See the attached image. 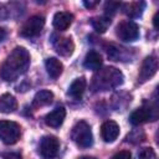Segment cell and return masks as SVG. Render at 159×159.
Returning <instances> with one entry per match:
<instances>
[{
  "label": "cell",
  "mask_w": 159,
  "mask_h": 159,
  "mask_svg": "<svg viewBox=\"0 0 159 159\" xmlns=\"http://www.w3.org/2000/svg\"><path fill=\"white\" fill-rule=\"evenodd\" d=\"M112 159H132V154L129 150H120L112 157Z\"/></svg>",
  "instance_id": "603a6c76"
},
{
  "label": "cell",
  "mask_w": 159,
  "mask_h": 159,
  "mask_svg": "<svg viewBox=\"0 0 159 159\" xmlns=\"http://www.w3.org/2000/svg\"><path fill=\"white\" fill-rule=\"evenodd\" d=\"M83 66L87 70H98L102 66V56L96 51H89L84 57Z\"/></svg>",
  "instance_id": "ac0fdd59"
},
{
  "label": "cell",
  "mask_w": 159,
  "mask_h": 159,
  "mask_svg": "<svg viewBox=\"0 0 159 159\" xmlns=\"http://www.w3.org/2000/svg\"><path fill=\"white\" fill-rule=\"evenodd\" d=\"M66 117V111L63 107H57L55 108L52 112H50L46 117H45V123L48 127L52 128H57L63 123V119Z\"/></svg>",
  "instance_id": "7c38bea8"
},
{
  "label": "cell",
  "mask_w": 159,
  "mask_h": 159,
  "mask_svg": "<svg viewBox=\"0 0 159 159\" xmlns=\"http://www.w3.org/2000/svg\"><path fill=\"white\" fill-rule=\"evenodd\" d=\"M158 70V60L155 56H148L145 57V60L143 61L142 66H140V71L138 75V80L139 82H145L149 78H152L155 72Z\"/></svg>",
  "instance_id": "ba28073f"
},
{
  "label": "cell",
  "mask_w": 159,
  "mask_h": 159,
  "mask_svg": "<svg viewBox=\"0 0 159 159\" xmlns=\"http://www.w3.org/2000/svg\"><path fill=\"white\" fill-rule=\"evenodd\" d=\"M4 159H21L19 154H14V153H10V154H5L4 155Z\"/></svg>",
  "instance_id": "cb8c5ba5"
},
{
  "label": "cell",
  "mask_w": 159,
  "mask_h": 159,
  "mask_svg": "<svg viewBox=\"0 0 159 159\" xmlns=\"http://www.w3.org/2000/svg\"><path fill=\"white\" fill-rule=\"evenodd\" d=\"M101 135L106 143L114 142L119 135V125L114 120H106L101 127Z\"/></svg>",
  "instance_id": "30bf717a"
},
{
  "label": "cell",
  "mask_w": 159,
  "mask_h": 159,
  "mask_svg": "<svg viewBox=\"0 0 159 159\" xmlns=\"http://www.w3.org/2000/svg\"><path fill=\"white\" fill-rule=\"evenodd\" d=\"M52 45L57 53H60L61 56H71L75 50V43L70 37L52 35Z\"/></svg>",
  "instance_id": "9c48e42d"
},
{
  "label": "cell",
  "mask_w": 159,
  "mask_h": 159,
  "mask_svg": "<svg viewBox=\"0 0 159 159\" xmlns=\"http://www.w3.org/2000/svg\"><path fill=\"white\" fill-rule=\"evenodd\" d=\"M60 142L53 135H45L40 142V154L45 159H52L57 155Z\"/></svg>",
  "instance_id": "52a82bcc"
},
{
  "label": "cell",
  "mask_w": 159,
  "mask_h": 159,
  "mask_svg": "<svg viewBox=\"0 0 159 159\" xmlns=\"http://www.w3.org/2000/svg\"><path fill=\"white\" fill-rule=\"evenodd\" d=\"M17 108L16 98L10 93H4L0 97V112L1 113H11Z\"/></svg>",
  "instance_id": "9a60e30c"
},
{
  "label": "cell",
  "mask_w": 159,
  "mask_h": 159,
  "mask_svg": "<svg viewBox=\"0 0 159 159\" xmlns=\"http://www.w3.org/2000/svg\"><path fill=\"white\" fill-rule=\"evenodd\" d=\"M20 138V125L12 120H0V139L2 143L11 145Z\"/></svg>",
  "instance_id": "277c9868"
},
{
  "label": "cell",
  "mask_w": 159,
  "mask_h": 159,
  "mask_svg": "<svg viewBox=\"0 0 159 159\" xmlns=\"http://www.w3.org/2000/svg\"><path fill=\"white\" fill-rule=\"evenodd\" d=\"M150 118H152V109L149 107H140L130 114L129 120L133 125H139L148 122Z\"/></svg>",
  "instance_id": "4fadbf2b"
},
{
  "label": "cell",
  "mask_w": 159,
  "mask_h": 159,
  "mask_svg": "<svg viewBox=\"0 0 159 159\" xmlns=\"http://www.w3.org/2000/svg\"><path fill=\"white\" fill-rule=\"evenodd\" d=\"M97 4H98L97 1H83V5H84L86 7H88V9H91V7L96 6Z\"/></svg>",
  "instance_id": "d4e9b609"
},
{
  "label": "cell",
  "mask_w": 159,
  "mask_h": 159,
  "mask_svg": "<svg viewBox=\"0 0 159 159\" xmlns=\"http://www.w3.org/2000/svg\"><path fill=\"white\" fill-rule=\"evenodd\" d=\"M71 138L81 148H89L93 144V134L91 127L84 120H81L75 124L71 132Z\"/></svg>",
  "instance_id": "3957f363"
},
{
  "label": "cell",
  "mask_w": 159,
  "mask_h": 159,
  "mask_svg": "<svg viewBox=\"0 0 159 159\" xmlns=\"http://www.w3.org/2000/svg\"><path fill=\"white\" fill-rule=\"evenodd\" d=\"M116 35L122 41L132 42V41H135L138 39V36H139V27H138V25L134 21L125 20V21H122L117 26Z\"/></svg>",
  "instance_id": "5b68a950"
},
{
  "label": "cell",
  "mask_w": 159,
  "mask_h": 159,
  "mask_svg": "<svg viewBox=\"0 0 159 159\" xmlns=\"http://www.w3.org/2000/svg\"><path fill=\"white\" fill-rule=\"evenodd\" d=\"M158 16H159V12H155L154 17H153V24H154V27L158 29Z\"/></svg>",
  "instance_id": "484cf974"
},
{
  "label": "cell",
  "mask_w": 159,
  "mask_h": 159,
  "mask_svg": "<svg viewBox=\"0 0 159 159\" xmlns=\"http://www.w3.org/2000/svg\"><path fill=\"white\" fill-rule=\"evenodd\" d=\"M91 24H92L93 29H94L97 32L103 34V32L107 31V29H108L109 25H111V17H108V16H106V15H104V16H97V17L91 19Z\"/></svg>",
  "instance_id": "ffe728a7"
},
{
  "label": "cell",
  "mask_w": 159,
  "mask_h": 159,
  "mask_svg": "<svg viewBox=\"0 0 159 159\" xmlns=\"http://www.w3.org/2000/svg\"><path fill=\"white\" fill-rule=\"evenodd\" d=\"M5 36H6V31H5L2 27H0V42L5 39Z\"/></svg>",
  "instance_id": "4316f807"
},
{
  "label": "cell",
  "mask_w": 159,
  "mask_h": 159,
  "mask_svg": "<svg viewBox=\"0 0 159 159\" xmlns=\"http://www.w3.org/2000/svg\"><path fill=\"white\" fill-rule=\"evenodd\" d=\"M45 25V17L41 16V15H35V16H31L21 27L20 30V35L24 36V37H34V36H37L42 27Z\"/></svg>",
  "instance_id": "8992f818"
},
{
  "label": "cell",
  "mask_w": 159,
  "mask_h": 159,
  "mask_svg": "<svg viewBox=\"0 0 159 159\" xmlns=\"http://www.w3.org/2000/svg\"><path fill=\"white\" fill-rule=\"evenodd\" d=\"M123 73L116 67H104L96 72L92 78V89L94 92L113 89L123 83Z\"/></svg>",
  "instance_id": "7a4b0ae2"
},
{
  "label": "cell",
  "mask_w": 159,
  "mask_h": 159,
  "mask_svg": "<svg viewBox=\"0 0 159 159\" xmlns=\"http://www.w3.org/2000/svg\"><path fill=\"white\" fill-rule=\"evenodd\" d=\"M53 99V93L51 91H47V89H42V91H39L35 97H34V106L35 107H43V106H47L52 102Z\"/></svg>",
  "instance_id": "d6986e66"
},
{
  "label": "cell",
  "mask_w": 159,
  "mask_h": 159,
  "mask_svg": "<svg viewBox=\"0 0 159 159\" xmlns=\"http://www.w3.org/2000/svg\"><path fill=\"white\" fill-rule=\"evenodd\" d=\"M45 66H46L47 73L52 78H57L62 73V70H63V65L61 63V61L57 60V58H55V57L47 58L46 62H45Z\"/></svg>",
  "instance_id": "2e32d148"
},
{
  "label": "cell",
  "mask_w": 159,
  "mask_h": 159,
  "mask_svg": "<svg viewBox=\"0 0 159 159\" xmlns=\"http://www.w3.org/2000/svg\"><path fill=\"white\" fill-rule=\"evenodd\" d=\"M84 89H86V80L84 77H80L71 83L68 88V94L75 99H81L84 93Z\"/></svg>",
  "instance_id": "5bb4252c"
},
{
  "label": "cell",
  "mask_w": 159,
  "mask_h": 159,
  "mask_svg": "<svg viewBox=\"0 0 159 159\" xmlns=\"http://www.w3.org/2000/svg\"><path fill=\"white\" fill-rule=\"evenodd\" d=\"M30 65V55L26 48L16 47L0 66V77L6 82H12L24 75Z\"/></svg>",
  "instance_id": "6da1fadb"
},
{
  "label": "cell",
  "mask_w": 159,
  "mask_h": 159,
  "mask_svg": "<svg viewBox=\"0 0 159 159\" xmlns=\"http://www.w3.org/2000/svg\"><path fill=\"white\" fill-rule=\"evenodd\" d=\"M73 21V15L68 11H58L53 16V26L58 31H65L67 30Z\"/></svg>",
  "instance_id": "8fae6325"
},
{
  "label": "cell",
  "mask_w": 159,
  "mask_h": 159,
  "mask_svg": "<svg viewBox=\"0 0 159 159\" xmlns=\"http://www.w3.org/2000/svg\"><path fill=\"white\" fill-rule=\"evenodd\" d=\"M120 7V2H116V1H108L104 5V12L106 16L111 17L112 15H114L117 12V10Z\"/></svg>",
  "instance_id": "44dd1931"
},
{
  "label": "cell",
  "mask_w": 159,
  "mask_h": 159,
  "mask_svg": "<svg viewBox=\"0 0 159 159\" xmlns=\"http://www.w3.org/2000/svg\"><path fill=\"white\" fill-rule=\"evenodd\" d=\"M144 7H145V2H143V1L127 2V4L123 5V11L129 17H138V16L142 15Z\"/></svg>",
  "instance_id": "e0dca14e"
},
{
  "label": "cell",
  "mask_w": 159,
  "mask_h": 159,
  "mask_svg": "<svg viewBox=\"0 0 159 159\" xmlns=\"http://www.w3.org/2000/svg\"><path fill=\"white\" fill-rule=\"evenodd\" d=\"M154 150L152 148H143L138 153V159H154Z\"/></svg>",
  "instance_id": "7402d4cb"
},
{
  "label": "cell",
  "mask_w": 159,
  "mask_h": 159,
  "mask_svg": "<svg viewBox=\"0 0 159 159\" xmlns=\"http://www.w3.org/2000/svg\"><path fill=\"white\" fill-rule=\"evenodd\" d=\"M78 159H97V158H93V157H81Z\"/></svg>",
  "instance_id": "83f0119b"
}]
</instances>
